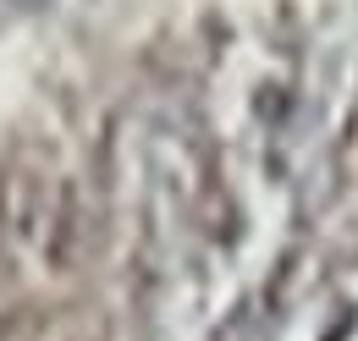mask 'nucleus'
<instances>
[{
  "mask_svg": "<svg viewBox=\"0 0 358 341\" xmlns=\"http://www.w3.org/2000/svg\"><path fill=\"white\" fill-rule=\"evenodd\" d=\"M0 11H11V0H0Z\"/></svg>",
  "mask_w": 358,
  "mask_h": 341,
  "instance_id": "obj_1",
  "label": "nucleus"
}]
</instances>
